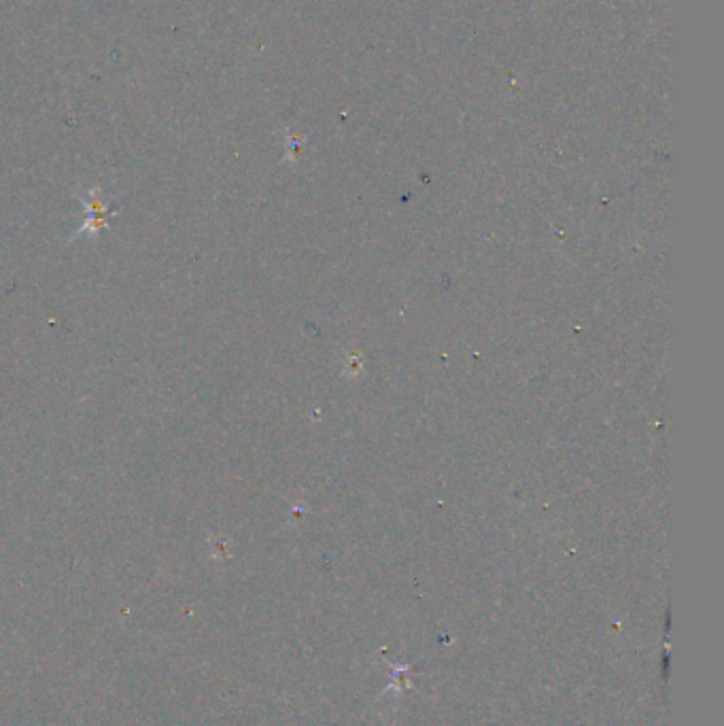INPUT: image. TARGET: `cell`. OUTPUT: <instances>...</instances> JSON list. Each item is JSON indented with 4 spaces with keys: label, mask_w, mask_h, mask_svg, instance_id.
Wrapping results in <instances>:
<instances>
[{
    "label": "cell",
    "mask_w": 724,
    "mask_h": 726,
    "mask_svg": "<svg viewBox=\"0 0 724 726\" xmlns=\"http://www.w3.org/2000/svg\"><path fill=\"white\" fill-rule=\"evenodd\" d=\"M79 200L83 202L85 206V221L83 226L70 236V240H77L81 236H88V238H94L96 234H100L102 230L109 228V219L117 215V210L109 208V204L102 200V194L98 187H92L88 191L79 194Z\"/></svg>",
    "instance_id": "6da1fadb"
}]
</instances>
